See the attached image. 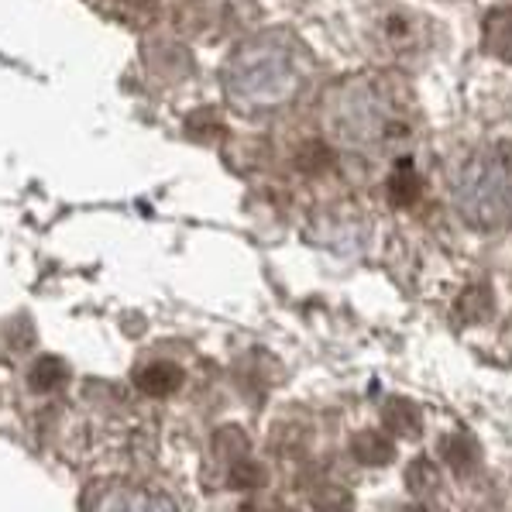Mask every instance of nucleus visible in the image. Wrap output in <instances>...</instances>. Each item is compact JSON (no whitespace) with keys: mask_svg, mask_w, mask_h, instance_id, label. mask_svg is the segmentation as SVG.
<instances>
[{"mask_svg":"<svg viewBox=\"0 0 512 512\" xmlns=\"http://www.w3.org/2000/svg\"><path fill=\"white\" fill-rule=\"evenodd\" d=\"M313 76L303 42L286 31H265L231 52L224 66V93L244 114H265L293 104Z\"/></svg>","mask_w":512,"mask_h":512,"instance_id":"1","label":"nucleus"},{"mask_svg":"<svg viewBox=\"0 0 512 512\" xmlns=\"http://www.w3.org/2000/svg\"><path fill=\"white\" fill-rule=\"evenodd\" d=\"M409 90L392 76H354L330 90L327 117L351 145H389L409 135Z\"/></svg>","mask_w":512,"mask_h":512,"instance_id":"2","label":"nucleus"},{"mask_svg":"<svg viewBox=\"0 0 512 512\" xmlns=\"http://www.w3.org/2000/svg\"><path fill=\"white\" fill-rule=\"evenodd\" d=\"M458 210L478 227L512 224V141H495L461 169Z\"/></svg>","mask_w":512,"mask_h":512,"instance_id":"3","label":"nucleus"},{"mask_svg":"<svg viewBox=\"0 0 512 512\" xmlns=\"http://www.w3.org/2000/svg\"><path fill=\"white\" fill-rule=\"evenodd\" d=\"M368 35H372L378 55L389 62L409 66V62L423 59L433 49V25L427 14L409 11L403 4H382L368 21Z\"/></svg>","mask_w":512,"mask_h":512,"instance_id":"4","label":"nucleus"},{"mask_svg":"<svg viewBox=\"0 0 512 512\" xmlns=\"http://www.w3.org/2000/svg\"><path fill=\"white\" fill-rule=\"evenodd\" d=\"M255 0H169L172 25L189 38L220 42L251 25Z\"/></svg>","mask_w":512,"mask_h":512,"instance_id":"5","label":"nucleus"},{"mask_svg":"<svg viewBox=\"0 0 512 512\" xmlns=\"http://www.w3.org/2000/svg\"><path fill=\"white\" fill-rule=\"evenodd\" d=\"M83 512H183L169 492L131 478H107L90 485L83 499Z\"/></svg>","mask_w":512,"mask_h":512,"instance_id":"6","label":"nucleus"},{"mask_svg":"<svg viewBox=\"0 0 512 512\" xmlns=\"http://www.w3.org/2000/svg\"><path fill=\"white\" fill-rule=\"evenodd\" d=\"M482 49L502 62H512V7H499L482 25Z\"/></svg>","mask_w":512,"mask_h":512,"instance_id":"7","label":"nucleus"},{"mask_svg":"<svg viewBox=\"0 0 512 512\" xmlns=\"http://www.w3.org/2000/svg\"><path fill=\"white\" fill-rule=\"evenodd\" d=\"M90 4L100 7V11L117 21H135V18L152 14V0H90Z\"/></svg>","mask_w":512,"mask_h":512,"instance_id":"8","label":"nucleus"},{"mask_svg":"<svg viewBox=\"0 0 512 512\" xmlns=\"http://www.w3.org/2000/svg\"><path fill=\"white\" fill-rule=\"evenodd\" d=\"M444 458L451 461V468L458 471H471L478 464V444L468 437H454L451 444L444 447Z\"/></svg>","mask_w":512,"mask_h":512,"instance_id":"9","label":"nucleus"},{"mask_svg":"<svg viewBox=\"0 0 512 512\" xmlns=\"http://www.w3.org/2000/svg\"><path fill=\"white\" fill-rule=\"evenodd\" d=\"M354 451H358V458H361V461H368V464H378V461H389V458H392V444H385V440H382V437H375V433L361 437Z\"/></svg>","mask_w":512,"mask_h":512,"instance_id":"10","label":"nucleus"},{"mask_svg":"<svg viewBox=\"0 0 512 512\" xmlns=\"http://www.w3.org/2000/svg\"><path fill=\"white\" fill-rule=\"evenodd\" d=\"M416 189H420V186H416L413 169H409V165L403 162V165H399L396 176H392V196H396L399 203H409L416 196Z\"/></svg>","mask_w":512,"mask_h":512,"instance_id":"11","label":"nucleus"}]
</instances>
